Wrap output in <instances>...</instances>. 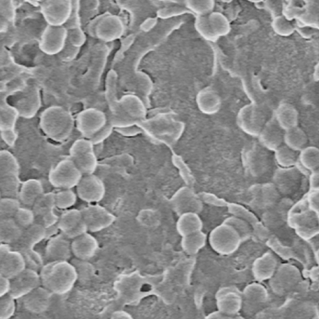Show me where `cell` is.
Returning a JSON list of instances; mask_svg holds the SVG:
<instances>
[{"mask_svg":"<svg viewBox=\"0 0 319 319\" xmlns=\"http://www.w3.org/2000/svg\"><path fill=\"white\" fill-rule=\"evenodd\" d=\"M39 273L42 285L57 295L69 292L78 278L74 266L64 261L46 263Z\"/></svg>","mask_w":319,"mask_h":319,"instance_id":"6da1fadb","label":"cell"},{"mask_svg":"<svg viewBox=\"0 0 319 319\" xmlns=\"http://www.w3.org/2000/svg\"><path fill=\"white\" fill-rule=\"evenodd\" d=\"M40 125L44 133L51 139L62 141L70 135L73 126L71 116L60 108H53L41 115Z\"/></svg>","mask_w":319,"mask_h":319,"instance_id":"7a4b0ae2","label":"cell"},{"mask_svg":"<svg viewBox=\"0 0 319 319\" xmlns=\"http://www.w3.org/2000/svg\"><path fill=\"white\" fill-rule=\"evenodd\" d=\"M83 174L69 158L60 160L50 171L48 179L51 184L60 189L76 187Z\"/></svg>","mask_w":319,"mask_h":319,"instance_id":"3957f363","label":"cell"},{"mask_svg":"<svg viewBox=\"0 0 319 319\" xmlns=\"http://www.w3.org/2000/svg\"><path fill=\"white\" fill-rule=\"evenodd\" d=\"M94 144L90 140L79 139L70 148V158L83 175L93 174L97 166Z\"/></svg>","mask_w":319,"mask_h":319,"instance_id":"277c9868","label":"cell"},{"mask_svg":"<svg viewBox=\"0 0 319 319\" xmlns=\"http://www.w3.org/2000/svg\"><path fill=\"white\" fill-rule=\"evenodd\" d=\"M57 225L60 233L69 240L88 231L81 210H65L59 215Z\"/></svg>","mask_w":319,"mask_h":319,"instance_id":"5b68a950","label":"cell"},{"mask_svg":"<svg viewBox=\"0 0 319 319\" xmlns=\"http://www.w3.org/2000/svg\"><path fill=\"white\" fill-rule=\"evenodd\" d=\"M77 197L87 203H96L105 197L106 188L104 182L93 174L83 175L76 186Z\"/></svg>","mask_w":319,"mask_h":319,"instance_id":"8992f818","label":"cell"},{"mask_svg":"<svg viewBox=\"0 0 319 319\" xmlns=\"http://www.w3.org/2000/svg\"><path fill=\"white\" fill-rule=\"evenodd\" d=\"M88 231L96 232L111 225L115 220L114 215L99 205H90L81 210Z\"/></svg>","mask_w":319,"mask_h":319,"instance_id":"52a82bcc","label":"cell"},{"mask_svg":"<svg viewBox=\"0 0 319 319\" xmlns=\"http://www.w3.org/2000/svg\"><path fill=\"white\" fill-rule=\"evenodd\" d=\"M10 279L11 287L8 294L15 299H20L42 285L39 272L29 268Z\"/></svg>","mask_w":319,"mask_h":319,"instance_id":"ba28073f","label":"cell"},{"mask_svg":"<svg viewBox=\"0 0 319 319\" xmlns=\"http://www.w3.org/2000/svg\"><path fill=\"white\" fill-rule=\"evenodd\" d=\"M268 150L260 143L251 145L247 151L246 160L250 173L255 176H260L266 173L271 165Z\"/></svg>","mask_w":319,"mask_h":319,"instance_id":"9c48e42d","label":"cell"},{"mask_svg":"<svg viewBox=\"0 0 319 319\" xmlns=\"http://www.w3.org/2000/svg\"><path fill=\"white\" fill-rule=\"evenodd\" d=\"M72 254L70 240L61 233L49 239L44 251L47 263L68 261Z\"/></svg>","mask_w":319,"mask_h":319,"instance_id":"30bf717a","label":"cell"},{"mask_svg":"<svg viewBox=\"0 0 319 319\" xmlns=\"http://www.w3.org/2000/svg\"><path fill=\"white\" fill-rule=\"evenodd\" d=\"M53 294L42 285L21 298L23 308L34 314L42 313L48 310Z\"/></svg>","mask_w":319,"mask_h":319,"instance_id":"8fae6325","label":"cell"},{"mask_svg":"<svg viewBox=\"0 0 319 319\" xmlns=\"http://www.w3.org/2000/svg\"><path fill=\"white\" fill-rule=\"evenodd\" d=\"M238 121L241 128L246 133L258 137L267 120L265 114L258 107L251 106L241 112Z\"/></svg>","mask_w":319,"mask_h":319,"instance_id":"7c38bea8","label":"cell"},{"mask_svg":"<svg viewBox=\"0 0 319 319\" xmlns=\"http://www.w3.org/2000/svg\"><path fill=\"white\" fill-rule=\"evenodd\" d=\"M300 171L294 166L280 167L274 172L273 184L278 190L284 194H289L298 187L301 181Z\"/></svg>","mask_w":319,"mask_h":319,"instance_id":"4fadbf2b","label":"cell"},{"mask_svg":"<svg viewBox=\"0 0 319 319\" xmlns=\"http://www.w3.org/2000/svg\"><path fill=\"white\" fill-rule=\"evenodd\" d=\"M285 131L275 120H268L260 133V144L269 151L274 152L284 144Z\"/></svg>","mask_w":319,"mask_h":319,"instance_id":"5bb4252c","label":"cell"},{"mask_svg":"<svg viewBox=\"0 0 319 319\" xmlns=\"http://www.w3.org/2000/svg\"><path fill=\"white\" fill-rule=\"evenodd\" d=\"M46 228L41 223L35 222L24 229L19 239L11 245L12 249L20 252L34 249L42 240L46 239Z\"/></svg>","mask_w":319,"mask_h":319,"instance_id":"9a60e30c","label":"cell"},{"mask_svg":"<svg viewBox=\"0 0 319 319\" xmlns=\"http://www.w3.org/2000/svg\"><path fill=\"white\" fill-rule=\"evenodd\" d=\"M105 116L97 111H87L77 118V125L80 132L86 138L91 139L106 125Z\"/></svg>","mask_w":319,"mask_h":319,"instance_id":"2e32d148","label":"cell"},{"mask_svg":"<svg viewBox=\"0 0 319 319\" xmlns=\"http://www.w3.org/2000/svg\"><path fill=\"white\" fill-rule=\"evenodd\" d=\"M98 248L97 239L87 232L71 241L72 254L78 259L87 261L92 258Z\"/></svg>","mask_w":319,"mask_h":319,"instance_id":"e0dca14e","label":"cell"},{"mask_svg":"<svg viewBox=\"0 0 319 319\" xmlns=\"http://www.w3.org/2000/svg\"><path fill=\"white\" fill-rule=\"evenodd\" d=\"M26 268L24 257L18 251L12 249L0 257V275L11 279Z\"/></svg>","mask_w":319,"mask_h":319,"instance_id":"ac0fdd59","label":"cell"},{"mask_svg":"<svg viewBox=\"0 0 319 319\" xmlns=\"http://www.w3.org/2000/svg\"><path fill=\"white\" fill-rule=\"evenodd\" d=\"M18 112L12 108L1 109L0 114V135L2 139L8 146L14 145L17 139L15 129Z\"/></svg>","mask_w":319,"mask_h":319,"instance_id":"d6986e66","label":"cell"},{"mask_svg":"<svg viewBox=\"0 0 319 319\" xmlns=\"http://www.w3.org/2000/svg\"><path fill=\"white\" fill-rule=\"evenodd\" d=\"M44 193V188L40 180L29 179L21 184L17 198L21 204L26 207L32 208Z\"/></svg>","mask_w":319,"mask_h":319,"instance_id":"ffe728a7","label":"cell"},{"mask_svg":"<svg viewBox=\"0 0 319 319\" xmlns=\"http://www.w3.org/2000/svg\"><path fill=\"white\" fill-rule=\"evenodd\" d=\"M239 233L231 225L217 228L213 233L212 242L216 248L229 249L235 248L240 241Z\"/></svg>","mask_w":319,"mask_h":319,"instance_id":"44dd1931","label":"cell"},{"mask_svg":"<svg viewBox=\"0 0 319 319\" xmlns=\"http://www.w3.org/2000/svg\"><path fill=\"white\" fill-rule=\"evenodd\" d=\"M18 171H9L0 173L1 197L17 198L21 187Z\"/></svg>","mask_w":319,"mask_h":319,"instance_id":"7402d4cb","label":"cell"},{"mask_svg":"<svg viewBox=\"0 0 319 319\" xmlns=\"http://www.w3.org/2000/svg\"><path fill=\"white\" fill-rule=\"evenodd\" d=\"M23 230L13 217L0 218V243L14 244L19 239Z\"/></svg>","mask_w":319,"mask_h":319,"instance_id":"603a6c76","label":"cell"},{"mask_svg":"<svg viewBox=\"0 0 319 319\" xmlns=\"http://www.w3.org/2000/svg\"><path fill=\"white\" fill-rule=\"evenodd\" d=\"M298 155L297 163L303 171L311 172L318 170L319 166V150L315 146H307Z\"/></svg>","mask_w":319,"mask_h":319,"instance_id":"cb8c5ba5","label":"cell"},{"mask_svg":"<svg viewBox=\"0 0 319 319\" xmlns=\"http://www.w3.org/2000/svg\"><path fill=\"white\" fill-rule=\"evenodd\" d=\"M308 137L305 132L300 127L296 126L285 131L284 144L298 152L307 146Z\"/></svg>","mask_w":319,"mask_h":319,"instance_id":"d4e9b609","label":"cell"},{"mask_svg":"<svg viewBox=\"0 0 319 319\" xmlns=\"http://www.w3.org/2000/svg\"><path fill=\"white\" fill-rule=\"evenodd\" d=\"M275 120L283 130L286 131L298 126V114L292 106L284 105L278 109Z\"/></svg>","mask_w":319,"mask_h":319,"instance_id":"484cf974","label":"cell"},{"mask_svg":"<svg viewBox=\"0 0 319 319\" xmlns=\"http://www.w3.org/2000/svg\"><path fill=\"white\" fill-rule=\"evenodd\" d=\"M55 206V193H44L35 202L32 209L36 219L54 210Z\"/></svg>","mask_w":319,"mask_h":319,"instance_id":"4316f807","label":"cell"},{"mask_svg":"<svg viewBox=\"0 0 319 319\" xmlns=\"http://www.w3.org/2000/svg\"><path fill=\"white\" fill-rule=\"evenodd\" d=\"M274 159L280 167L288 168L294 166L297 162V152L283 144L274 152Z\"/></svg>","mask_w":319,"mask_h":319,"instance_id":"83f0119b","label":"cell"},{"mask_svg":"<svg viewBox=\"0 0 319 319\" xmlns=\"http://www.w3.org/2000/svg\"><path fill=\"white\" fill-rule=\"evenodd\" d=\"M77 195L72 189H61L55 193V206L58 209L67 210L76 203Z\"/></svg>","mask_w":319,"mask_h":319,"instance_id":"f1b7e54d","label":"cell"},{"mask_svg":"<svg viewBox=\"0 0 319 319\" xmlns=\"http://www.w3.org/2000/svg\"><path fill=\"white\" fill-rule=\"evenodd\" d=\"M0 202V218L13 217L21 207L18 198L1 197Z\"/></svg>","mask_w":319,"mask_h":319,"instance_id":"f546056e","label":"cell"},{"mask_svg":"<svg viewBox=\"0 0 319 319\" xmlns=\"http://www.w3.org/2000/svg\"><path fill=\"white\" fill-rule=\"evenodd\" d=\"M17 224L23 229L29 227L36 222L35 213L29 207H21L13 217Z\"/></svg>","mask_w":319,"mask_h":319,"instance_id":"4dcf8cb0","label":"cell"},{"mask_svg":"<svg viewBox=\"0 0 319 319\" xmlns=\"http://www.w3.org/2000/svg\"><path fill=\"white\" fill-rule=\"evenodd\" d=\"M21 253L24 257L26 268L35 270L39 272L45 265L44 259L41 255L34 249Z\"/></svg>","mask_w":319,"mask_h":319,"instance_id":"1f68e13d","label":"cell"},{"mask_svg":"<svg viewBox=\"0 0 319 319\" xmlns=\"http://www.w3.org/2000/svg\"><path fill=\"white\" fill-rule=\"evenodd\" d=\"M15 300L8 294L0 297V319H9L14 315L16 309Z\"/></svg>","mask_w":319,"mask_h":319,"instance_id":"d6a6232c","label":"cell"},{"mask_svg":"<svg viewBox=\"0 0 319 319\" xmlns=\"http://www.w3.org/2000/svg\"><path fill=\"white\" fill-rule=\"evenodd\" d=\"M59 216L54 210L36 218V222L41 223L47 229L56 225Z\"/></svg>","mask_w":319,"mask_h":319,"instance_id":"836d02e7","label":"cell"},{"mask_svg":"<svg viewBox=\"0 0 319 319\" xmlns=\"http://www.w3.org/2000/svg\"><path fill=\"white\" fill-rule=\"evenodd\" d=\"M309 208L318 214L319 213V190L311 191L307 198Z\"/></svg>","mask_w":319,"mask_h":319,"instance_id":"e575fe53","label":"cell"},{"mask_svg":"<svg viewBox=\"0 0 319 319\" xmlns=\"http://www.w3.org/2000/svg\"><path fill=\"white\" fill-rule=\"evenodd\" d=\"M0 297H1L9 293L11 282L10 279L5 276L0 275Z\"/></svg>","mask_w":319,"mask_h":319,"instance_id":"d590c367","label":"cell"},{"mask_svg":"<svg viewBox=\"0 0 319 319\" xmlns=\"http://www.w3.org/2000/svg\"><path fill=\"white\" fill-rule=\"evenodd\" d=\"M319 177L318 170L310 172L309 183L311 191L319 190Z\"/></svg>","mask_w":319,"mask_h":319,"instance_id":"8d00e7d4","label":"cell"}]
</instances>
